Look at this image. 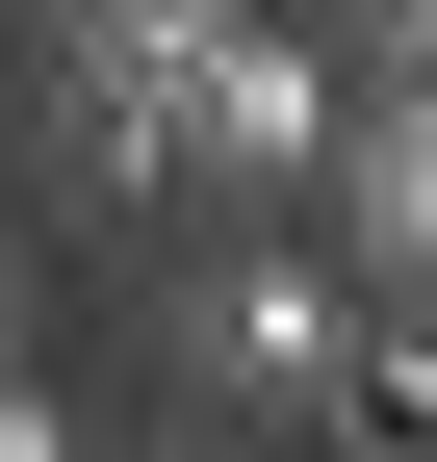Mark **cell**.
Here are the masks:
<instances>
[{
	"label": "cell",
	"mask_w": 437,
	"mask_h": 462,
	"mask_svg": "<svg viewBox=\"0 0 437 462\" xmlns=\"http://www.w3.org/2000/svg\"><path fill=\"white\" fill-rule=\"evenodd\" d=\"M206 0H26V51H181Z\"/></svg>",
	"instance_id": "cell-5"
},
{
	"label": "cell",
	"mask_w": 437,
	"mask_h": 462,
	"mask_svg": "<svg viewBox=\"0 0 437 462\" xmlns=\"http://www.w3.org/2000/svg\"><path fill=\"white\" fill-rule=\"evenodd\" d=\"M335 437H437V309L360 282V360H335Z\"/></svg>",
	"instance_id": "cell-4"
},
{
	"label": "cell",
	"mask_w": 437,
	"mask_h": 462,
	"mask_svg": "<svg viewBox=\"0 0 437 462\" xmlns=\"http://www.w3.org/2000/svg\"><path fill=\"white\" fill-rule=\"evenodd\" d=\"M309 231H335V282L437 309V103H360V78H335V154H309Z\"/></svg>",
	"instance_id": "cell-3"
},
{
	"label": "cell",
	"mask_w": 437,
	"mask_h": 462,
	"mask_svg": "<svg viewBox=\"0 0 437 462\" xmlns=\"http://www.w3.org/2000/svg\"><path fill=\"white\" fill-rule=\"evenodd\" d=\"M154 385L181 411H232V437H335V360H360V282H335V231L309 206H257V231H154Z\"/></svg>",
	"instance_id": "cell-1"
},
{
	"label": "cell",
	"mask_w": 437,
	"mask_h": 462,
	"mask_svg": "<svg viewBox=\"0 0 437 462\" xmlns=\"http://www.w3.org/2000/svg\"><path fill=\"white\" fill-rule=\"evenodd\" d=\"M0 360H26V257H0Z\"/></svg>",
	"instance_id": "cell-6"
},
{
	"label": "cell",
	"mask_w": 437,
	"mask_h": 462,
	"mask_svg": "<svg viewBox=\"0 0 437 462\" xmlns=\"http://www.w3.org/2000/svg\"><path fill=\"white\" fill-rule=\"evenodd\" d=\"M309 154H335V26L309 0H206L181 26V231L309 206Z\"/></svg>",
	"instance_id": "cell-2"
}]
</instances>
